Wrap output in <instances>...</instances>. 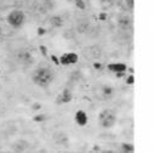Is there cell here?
<instances>
[{
  "label": "cell",
  "mask_w": 154,
  "mask_h": 153,
  "mask_svg": "<svg viewBox=\"0 0 154 153\" xmlns=\"http://www.w3.org/2000/svg\"><path fill=\"white\" fill-rule=\"evenodd\" d=\"M55 79L54 72L48 67H39L32 73V82L42 89H48Z\"/></svg>",
  "instance_id": "6da1fadb"
},
{
  "label": "cell",
  "mask_w": 154,
  "mask_h": 153,
  "mask_svg": "<svg viewBox=\"0 0 154 153\" xmlns=\"http://www.w3.org/2000/svg\"><path fill=\"white\" fill-rule=\"evenodd\" d=\"M117 123V114L112 109H103L98 114V124L103 129H110Z\"/></svg>",
  "instance_id": "7a4b0ae2"
},
{
  "label": "cell",
  "mask_w": 154,
  "mask_h": 153,
  "mask_svg": "<svg viewBox=\"0 0 154 153\" xmlns=\"http://www.w3.org/2000/svg\"><path fill=\"white\" fill-rule=\"evenodd\" d=\"M6 21L9 23V26H11L12 28L15 29H18V28H22L24 22H26V14L22 11V10H12L8 17H6Z\"/></svg>",
  "instance_id": "3957f363"
},
{
  "label": "cell",
  "mask_w": 154,
  "mask_h": 153,
  "mask_svg": "<svg viewBox=\"0 0 154 153\" xmlns=\"http://www.w3.org/2000/svg\"><path fill=\"white\" fill-rule=\"evenodd\" d=\"M15 58H16V61H17L20 64H22V66H30V64L34 62L33 55L30 54V51H28V50H26V49L18 50V51L16 52V55H15Z\"/></svg>",
  "instance_id": "277c9868"
},
{
  "label": "cell",
  "mask_w": 154,
  "mask_h": 153,
  "mask_svg": "<svg viewBox=\"0 0 154 153\" xmlns=\"http://www.w3.org/2000/svg\"><path fill=\"white\" fill-rule=\"evenodd\" d=\"M58 60H60V64H62V66H70V64H74V63L78 62L79 56L76 55L75 52H66Z\"/></svg>",
  "instance_id": "5b68a950"
},
{
  "label": "cell",
  "mask_w": 154,
  "mask_h": 153,
  "mask_svg": "<svg viewBox=\"0 0 154 153\" xmlns=\"http://www.w3.org/2000/svg\"><path fill=\"white\" fill-rule=\"evenodd\" d=\"M118 27L122 29V30H129V29H132V20L129 17V16H122L119 20H118Z\"/></svg>",
  "instance_id": "8992f818"
},
{
  "label": "cell",
  "mask_w": 154,
  "mask_h": 153,
  "mask_svg": "<svg viewBox=\"0 0 154 153\" xmlns=\"http://www.w3.org/2000/svg\"><path fill=\"white\" fill-rule=\"evenodd\" d=\"M74 120L79 126H85L88 124V114L84 111H76L75 116H74Z\"/></svg>",
  "instance_id": "52a82bcc"
},
{
  "label": "cell",
  "mask_w": 154,
  "mask_h": 153,
  "mask_svg": "<svg viewBox=\"0 0 154 153\" xmlns=\"http://www.w3.org/2000/svg\"><path fill=\"white\" fill-rule=\"evenodd\" d=\"M107 68L113 73H119V72H126L128 66L122 62H114V63H109Z\"/></svg>",
  "instance_id": "ba28073f"
},
{
  "label": "cell",
  "mask_w": 154,
  "mask_h": 153,
  "mask_svg": "<svg viewBox=\"0 0 154 153\" xmlns=\"http://www.w3.org/2000/svg\"><path fill=\"white\" fill-rule=\"evenodd\" d=\"M49 22H50V26L54 27V28H61V27H63V23H64L63 18L61 16H58V15L51 16L50 20H49Z\"/></svg>",
  "instance_id": "9c48e42d"
},
{
  "label": "cell",
  "mask_w": 154,
  "mask_h": 153,
  "mask_svg": "<svg viewBox=\"0 0 154 153\" xmlns=\"http://www.w3.org/2000/svg\"><path fill=\"white\" fill-rule=\"evenodd\" d=\"M113 94H114V90L112 86L109 85H103L102 89H101V96L104 98V100H110L113 97Z\"/></svg>",
  "instance_id": "30bf717a"
},
{
  "label": "cell",
  "mask_w": 154,
  "mask_h": 153,
  "mask_svg": "<svg viewBox=\"0 0 154 153\" xmlns=\"http://www.w3.org/2000/svg\"><path fill=\"white\" fill-rule=\"evenodd\" d=\"M60 96H61L62 103H69L72 101V98H73V94H72V91L68 88L63 89V91H62V94Z\"/></svg>",
  "instance_id": "8fae6325"
},
{
  "label": "cell",
  "mask_w": 154,
  "mask_h": 153,
  "mask_svg": "<svg viewBox=\"0 0 154 153\" xmlns=\"http://www.w3.org/2000/svg\"><path fill=\"white\" fill-rule=\"evenodd\" d=\"M55 141L57 142V143H66L67 141H68V137H67V135L66 134H63V133H57V134H55Z\"/></svg>",
  "instance_id": "7c38bea8"
},
{
  "label": "cell",
  "mask_w": 154,
  "mask_h": 153,
  "mask_svg": "<svg viewBox=\"0 0 154 153\" xmlns=\"http://www.w3.org/2000/svg\"><path fill=\"white\" fill-rule=\"evenodd\" d=\"M120 149L123 152H126V153H132L135 151V146L132 143H128V142H123L120 145Z\"/></svg>",
  "instance_id": "4fadbf2b"
},
{
  "label": "cell",
  "mask_w": 154,
  "mask_h": 153,
  "mask_svg": "<svg viewBox=\"0 0 154 153\" xmlns=\"http://www.w3.org/2000/svg\"><path fill=\"white\" fill-rule=\"evenodd\" d=\"M12 149L16 151V152H23V151L26 149V147H24L23 142H18V143H15V145L12 146Z\"/></svg>",
  "instance_id": "5bb4252c"
},
{
  "label": "cell",
  "mask_w": 154,
  "mask_h": 153,
  "mask_svg": "<svg viewBox=\"0 0 154 153\" xmlns=\"http://www.w3.org/2000/svg\"><path fill=\"white\" fill-rule=\"evenodd\" d=\"M75 5H76V8L80 9V10H85V8H86L84 0H75Z\"/></svg>",
  "instance_id": "9a60e30c"
},
{
  "label": "cell",
  "mask_w": 154,
  "mask_h": 153,
  "mask_svg": "<svg viewBox=\"0 0 154 153\" xmlns=\"http://www.w3.org/2000/svg\"><path fill=\"white\" fill-rule=\"evenodd\" d=\"M125 4L129 10H134L135 8V0H125Z\"/></svg>",
  "instance_id": "2e32d148"
},
{
  "label": "cell",
  "mask_w": 154,
  "mask_h": 153,
  "mask_svg": "<svg viewBox=\"0 0 154 153\" xmlns=\"http://www.w3.org/2000/svg\"><path fill=\"white\" fill-rule=\"evenodd\" d=\"M39 50H40V52L43 54L44 57H46V56L49 55V54H48V48H46L45 45H40V46H39Z\"/></svg>",
  "instance_id": "e0dca14e"
},
{
  "label": "cell",
  "mask_w": 154,
  "mask_h": 153,
  "mask_svg": "<svg viewBox=\"0 0 154 153\" xmlns=\"http://www.w3.org/2000/svg\"><path fill=\"white\" fill-rule=\"evenodd\" d=\"M134 83H135V76H134V74H131V75H129V76H128V79H126V84L132 85Z\"/></svg>",
  "instance_id": "ac0fdd59"
},
{
  "label": "cell",
  "mask_w": 154,
  "mask_h": 153,
  "mask_svg": "<svg viewBox=\"0 0 154 153\" xmlns=\"http://www.w3.org/2000/svg\"><path fill=\"white\" fill-rule=\"evenodd\" d=\"M33 120L34 122H44L45 120V116H43V114H42V116H35L33 118Z\"/></svg>",
  "instance_id": "d6986e66"
},
{
  "label": "cell",
  "mask_w": 154,
  "mask_h": 153,
  "mask_svg": "<svg viewBox=\"0 0 154 153\" xmlns=\"http://www.w3.org/2000/svg\"><path fill=\"white\" fill-rule=\"evenodd\" d=\"M40 108H42V103H39V102L32 105V109H33V111H38V109H40Z\"/></svg>",
  "instance_id": "ffe728a7"
},
{
  "label": "cell",
  "mask_w": 154,
  "mask_h": 153,
  "mask_svg": "<svg viewBox=\"0 0 154 153\" xmlns=\"http://www.w3.org/2000/svg\"><path fill=\"white\" fill-rule=\"evenodd\" d=\"M102 5H112L114 0H100Z\"/></svg>",
  "instance_id": "44dd1931"
},
{
  "label": "cell",
  "mask_w": 154,
  "mask_h": 153,
  "mask_svg": "<svg viewBox=\"0 0 154 153\" xmlns=\"http://www.w3.org/2000/svg\"><path fill=\"white\" fill-rule=\"evenodd\" d=\"M51 60L54 61V63H55V64H57V66L60 64V60H58V58H57L55 55H51Z\"/></svg>",
  "instance_id": "7402d4cb"
},
{
  "label": "cell",
  "mask_w": 154,
  "mask_h": 153,
  "mask_svg": "<svg viewBox=\"0 0 154 153\" xmlns=\"http://www.w3.org/2000/svg\"><path fill=\"white\" fill-rule=\"evenodd\" d=\"M94 67H95L97 70H101V69H102V64L98 63V62H95V63H94Z\"/></svg>",
  "instance_id": "603a6c76"
},
{
  "label": "cell",
  "mask_w": 154,
  "mask_h": 153,
  "mask_svg": "<svg viewBox=\"0 0 154 153\" xmlns=\"http://www.w3.org/2000/svg\"><path fill=\"white\" fill-rule=\"evenodd\" d=\"M38 34H39V35L45 34V29L44 28H38Z\"/></svg>",
  "instance_id": "cb8c5ba5"
},
{
  "label": "cell",
  "mask_w": 154,
  "mask_h": 153,
  "mask_svg": "<svg viewBox=\"0 0 154 153\" xmlns=\"http://www.w3.org/2000/svg\"><path fill=\"white\" fill-rule=\"evenodd\" d=\"M92 149H94V151H95V152H101V151H102V149H101V147H100V146H98V145H95V146H94V148H92Z\"/></svg>",
  "instance_id": "d4e9b609"
},
{
  "label": "cell",
  "mask_w": 154,
  "mask_h": 153,
  "mask_svg": "<svg viewBox=\"0 0 154 153\" xmlns=\"http://www.w3.org/2000/svg\"><path fill=\"white\" fill-rule=\"evenodd\" d=\"M106 14H102V15H100V20H106Z\"/></svg>",
  "instance_id": "484cf974"
},
{
  "label": "cell",
  "mask_w": 154,
  "mask_h": 153,
  "mask_svg": "<svg viewBox=\"0 0 154 153\" xmlns=\"http://www.w3.org/2000/svg\"><path fill=\"white\" fill-rule=\"evenodd\" d=\"M2 33H3V30H2V27H0V35H2Z\"/></svg>",
  "instance_id": "4316f807"
}]
</instances>
